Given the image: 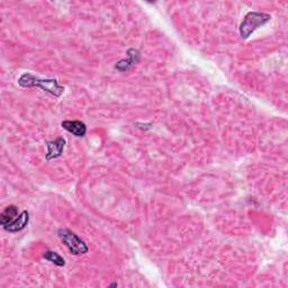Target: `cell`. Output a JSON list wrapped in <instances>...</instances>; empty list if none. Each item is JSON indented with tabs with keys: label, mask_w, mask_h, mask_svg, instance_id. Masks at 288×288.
<instances>
[{
	"label": "cell",
	"mask_w": 288,
	"mask_h": 288,
	"mask_svg": "<svg viewBox=\"0 0 288 288\" xmlns=\"http://www.w3.org/2000/svg\"><path fill=\"white\" fill-rule=\"evenodd\" d=\"M127 55L129 57L124 59V60H121L120 62H117V65L115 66V68L119 71H129L131 69L134 67L136 63L140 61V52L135 49H130L127 51Z\"/></svg>",
	"instance_id": "cell-5"
},
{
	"label": "cell",
	"mask_w": 288,
	"mask_h": 288,
	"mask_svg": "<svg viewBox=\"0 0 288 288\" xmlns=\"http://www.w3.org/2000/svg\"><path fill=\"white\" fill-rule=\"evenodd\" d=\"M61 125L63 129L77 137H82L87 133V126L81 121H65L62 122Z\"/></svg>",
	"instance_id": "cell-7"
},
{
	"label": "cell",
	"mask_w": 288,
	"mask_h": 288,
	"mask_svg": "<svg viewBox=\"0 0 288 288\" xmlns=\"http://www.w3.org/2000/svg\"><path fill=\"white\" fill-rule=\"evenodd\" d=\"M271 16L269 14L250 12L243 18V22L240 25V35L242 39H248L255 30L263 27L268 22H270Z\"/></svg>",
	"instance_id": "cell-2"
},
{
	"label": "cell",
	"mask_w": 288,
	"mask_h": 288,
	"mask_svg": "<svg viewBox=\"0 0 288 288\" xmlns=\"http://www.w3.org/2000/svg\"><path fill=\"white\" fill-rule=\"evenodd\" d=\"M18 83L23 88H41L43 92L49 93L54 97H60L65 93V87L60 86L56 79H40L31 73H24L19 78Z\"/></svg>",
	"instance_id": "cell-1"
},
{
	"label": "cell",
	"mask_w": 288,
	"mask_h": 288,
	"mask_svg": "<svg viewBox=\"0 0 288 288\" xmlns=\"http://www.w3.org/2000/svg\"><path fill=\"white\" fill-rule=\"evenodd\" d=\"M67 141L63 137H57L55 141H47L46 142V148H47V153H46V161H51L53 159H56L62 156L63 150L66 148Z\"/></svg>",
	"instance_id": "cell-4"
},
{
	"label": "cell",
	"mask_w": 288,
	"mask_h": 288,
	"mask_svg": "<svg viewBox=\"0 0 288 288\" xmlns=\"http://www.w3.org/2000/svg\"><path fill=\"white\" fill-rule=\"evenodd\" d=\"M57 234L63 244L66 245L72 254L81 255L89 251V248L86 242L80 239L74 232L68 230V228H60L57 231Z\"/></svg>",
	"instance_id": "cell-3"
},
{
	"label": "cell",
	"mask_w": 288,
	"mask_h": 288,
	"mask_svg": "<svg viewBox=\"0 0 288 288\" xmlns=\"http://www.w3.org/2000/svg\"><path fill=\"white\" fill-rule=\"evenodd\" d=\"M17 217H18V207H16L15 205H9L6 207V210L2 213V215H0V224H2L3 226H5L7 225V224L15 221Z\"/></svg>",
	"instance_id": "cell-8"
},
{
	"label": "cell",
	"mask_w": 288,
	"mask_h": 288,
	"mask_svg": "<svg viewBox=\"0 0 288 288\" xmlns=\"http://www.w3.org/2000/svg\"><path fill=\"white\" fill-rule=\"evenodd\" d=\"M43 257L47 261H50V263L54 264L59 267H63L66 265V260L63 259L61 255L55 251H51V250H47V251H45V253L43 254Z\"/></svg>",
	"instance_id": "cell-9"
},
{
	"label": "cell",
	"mask_w": 288,
	"mask_h": 288,
	"mask_svg": "<svg viewBox=\"0 0 288 288\" xmlns=\"http://www.w3.org/2000/svg\"><path fill=\"white\" fill-rule=\"evenodd\" d=\"M30 222V214L27 211H23L20 214L18 215V217L16 218L15 221H13L12 223L7 224V225L3 226L5 230L10 233H15V232H19L24 230V228L27 226V224Z\"/></svg>",
	"instance_id": "cell-6"
}]
</instances>
